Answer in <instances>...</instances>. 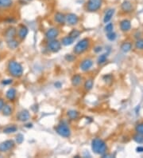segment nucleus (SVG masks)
<instances>
[{
  "label": "nucleus",
  "instance_id": "obj_1",
  "mask_svg": "<svg viewBox=\"0 0 143 158\" xmlns=\"http://www.w3.org/2000/svg\"><path fill=\"white\" fill-rule=\"evenodd\" d=\"M7 68L10 74L14 78H20L23 74V68L22 65L16 61H10Z\"/></svg>",
  "mask_w": 143,
  "mask_h": 158
},
{
  "label": "nucleus",
  "instance_id": "obj_2",
  "mask_svg": "<svg viewBox=\"0 0 143 158\" xmlns=\"http://www.w3.org/2000/svg\"><path fill=\"white\" fill-rule=\"evenodd\" d=\"M92 149L95 153L99 155H103L107 152V147L103 140L100 138H95L92 142Z\"/></svg>",
  "mask_w": 143,
  "mask_h": 158
},
{
  "label": "nucleus",
  "instance_id": "obj_3",
  "mask_svg": "<svg viewBox=\"0 0 143 158\" xmlns=\"http://www.w3.org/2000/svg\"><path fill=\"white\" fill-rule=\"evenodd\" d=\"M89 43L88 38H84L80 40L74 47V53L76 55H80L82 53L85 52L89 47Z\"/></svg>",
  "mask_w": 143,
  "mask_h": 158
},
{
  "label": "nucleus",
  "instance_id": "obj_4",
  "mask_svg": "<svg viewBox=\"0 0 143 158\" xmlns=\"http://www.w3.org/2000/svg\"><path fill=\"white\" fill-rule=\"evenodd\" d=\"M103 0H88L87 2L86 9L89 12H95L99 11L102 6Z\"/></svg>",
  "mask_w": 143,
  "mask_h": 158
},
{
  "label": "nucleus",
  "instance_id": "obj_5",
  "mask_svg": "<svg viewBox=\"0 0 143 158\" xmlns=\"http://www.w3.org/2000/svg\"><path fill=\"white\" fill-rule=\"evenodd\" d=\"M57 133L63 137H69L71 135V130L69 127L65 124H60L55 128Z\"/></svg>",
  "mask_w": 143,
  "mask_h": 158
},
{
  "label": "nucleus",
  "instance_id": "obj_6",
  "mask_svg": "<svg viewBox=\"0 0 143 158\" xmlns=\"http://www.w3.org/2000/svg\"><path fill=\"white\" fill-rule=\"evenodd\" d=\"M14 147V142L12 140H7L0 144V152L5 153Z\"/></svg>",
  "mask_w": 143,
  "mask_h": 158
},
{
  "label": "nucleus",
  "instance_id": "obj_7",
  "mask_svg": "<svg viewBox=\"0 0 143 158\" xmlns=\"http://www.w3.org/2000/svg\"><path fill=\"white\" fill-rule=\"evenodd\" d=\"M48 47H49V50H51L53 53H57L61 48V43L56 39H53V40H50V42L48 44Z\"/></svg>",
  "mask_w": 143,
  "mask_h": 158
},
{
  "label": "nucleus",
  "instance_id": "obj_8",
  "mask_svg": "<svg viewBox=\"0 0 143 158\" xmlns=\"http://www.w3.org/2000/svg\"><path fill=\"white\" fill-rule=\"evenodd\" d=\"M59 35V30L57 28H50L46 33V37L49 40H53Z\"/></svg>",
  "mask_w": 143,
  "mask_h": 158
},
{
  "label": "nucleus",
  "instance_id": "obj_9",
  "mask_svg": "<svg viewBox=\"0 0 143 158\" xmlns=\"http://www.w3.org/2000/svg\"><path fill=\"white\" fill-rule=\"evenodd\" d=\"M65 22H67L68 25H70V26H74V25L78 23L79 18L76 14L71 13V14H68V15H66Z\"/></svg>",
  "mask_w": 143,
  "mask_h": 158
},
{
  "label": "nucleus",
  "instance_id": "obj_10",
  "mask_svg": "<svg viewBox=\"0 0 143 158\" xmlns=\"http://www.w3.org/2000/svg\"><path fill=\"white\" fill-rule=\"evenodd\" d=\"M30 113L28 110H22L21 112H19L18 115H17V119L20 121H22V122H26L27 121L30 119Z\"/></svg>",
  "mask_w": 143,
  "mask_h": 158
},
{
  "label": "nucleus",
  "instance_id": "obj_11",
  "mask_svg": "<svg viewBox=\"0 0 143 158\" xmlns=\"http://www.w3.org/2000/svg\"><path fill=\"white\" fill-rule=\"evenodd\" d=\"M92 65H93V62H92V59L86 58V59L82 61V62L80 63V69L83 71H88L91 69Z\"/></svg>",
  "mask_w": 143,
  "mask_h": 158
},
{
  "label": "nucleus",
  "instance_id": "obj_12",
  "mask_svg": "<svg viewBox=\"0 0 143 158\" xmlns=\"http://www.w3.org/2000/svg\"><path fill=\"white\" fill-rule=\"evenodd\" d=\"M16 29L13 27H9L7 30H6L4 36H5V38H6V40H10V39L14 38V37L16 35Z\"/></svg>",
  "mask_w": 143,
  "mask_h": 158
},
{
  "label": "nucleus",
  "instance_id": "obj_13",
  "mask_svg": "<svg viewBox=\"0 0 143 158\" xmlns=\"http://www.w3.org/2000/svg\"><path fill=\"white\" fill-rule=\"evenodd\" d=\"M121 8L122 11L126 13H129L133 11V6L132 3L129 0H125L124 2H122L121 5Z\"/></svg>",
  "mask_w": 143,
  "mask_h": 158
},
{
  "label": "nucleus",
  "instance_id": "obj_14",
  "mask_svg": "<svg viewBox=\"0 0 143 158\" xmlns=\"http://www.w3.org/2000/svg\"><path fill=\"white\" fill-rule=\"evenodd\" d=\"M16 95H17V91L15 89H14V88H10L7 91H6V98L8 99L9 101H14V99L16 98Z\"/></svg>",
  "mask_w": 143,
  "mask_h": 158
},
{
  "label": "nucleus",
  "instance_id": "obj_15",
  "mask_svg": "<svg viewBox=\"0 0 143 158\" xmlns=\"http://www.w3.org/2000/svg\"><path fill=\"white\" fill-rule=\"evenodd\" d=\"M120 28L122 31H128L130 30L131 28V23H130V20H127V19H124L120 22Z\"/></svg>",
  "mask_w": 143,
  "mask_h": 158
},
{
  "label": "nucleus",
  "instance_id": "obj_16",
  "mask_svg": "<svg viewBox=\"0 0 143 158\" xmlns=\"http://www.w3.org/2000/svg\"><path fill=\"white\" fill-rule=\"evenodd\" d=\"M27 34H28V28H27L26 26H24V25H21V26L19 27L18 29L19 38L24 39V38H26Z\"/></svg>",
  "mask_w": 143,
  "mask_h": 158
},
{
  "label": "nucleus",
  "instance_id": "obj_17",
  "mask_svg": "<svg viewBox=\"0 0 143 158\" xmlns=\"http://www.w3.org/2000/svg\"><path fill=\"white\" fill-rule=\"evenodd\" d=\"M54 19H55V21L59 23V24H64L65 22V20H66V16L63 13H60V12H57L55 14V16H54Z\"/></svg>",
  "mask_w": 143,
  "mask_h": 158
},
{
  "label": "nucleus",
  "instance_id": "obj_18",
  "mask_svg": "<svg viewBox=\"0 0 143 158\" xmlns=\"http://www.w3.org/2000/svg\"><path fill=\"white\" fill-rule=\"evenodd\" d=\"M114 14H115V9H109L107 12H106L104 18H103V22L105 23H108L110 22L113 17Z\"/></svg>",
  "mask_w": 143,
  "mask_h": 158
},
{
  "label": "nucleus",
  "instance_id": "obj_19",
  "mask_svg": "<svg viewBox=\"0 0 143 158\" xmlns=\"http://www.w3.org/2000/svg\"><path fill=\"white\" fill-rule=\"evenodd\" d=\"M18 42L15 40L14 38L13 39H10V40H7V47L11 50H15L18 48Z\"/></svg>",
  "mask_w": 143,
  "mask_h": 158
},
{
  "label": "nucleus",
  "instance_id": "obj_20",
  "mask_svg": "<svg viewBox=\"0 0 143 158\" xmlns=\"http://www.w3.org/2000/svg\"><path fill=\"white\" fill-rule=\"evenodd\" d=\"M13 5L12 0H0V8H9Z\"/></svg>",
  "mask_w": 143,
  "mask_h": 158
},
{
  "label": "nucleus",
  "instance_id": "obj_21",
  "mask_svg": "<svg viewBox=\"0 0 143 158\" xmlns=\"http://www.w3.org/2000/svg\"><path fill=\"white\" fill-rule=\"evenodd\" d=\"M81 81H82V77L80 74H76L72 78V84L74 86H78L81 83Z\"/></svg>",
  "mask_w": 143,
  "mask_h": 158
},
{
  "label": "nucleus",
  "instance_id": "obj_22",
  "mask_svg": "<svg viewBox=\"0 0 143 158\" xmlns=\"http://www.w3.org/2000/svg\"><path fill=\"white\" fill-rule=\"evenodd\" d=\"M2 111H3V114L4 115V116H6V117H7V116H10V115L12 113L13 109H12L11 106H9V105H4Z\"/></svg>",
  "mask_w": 143,
  "mask_h": 158
},
{
  "label": "nucleus",
  "instance_id": "obj_23",
  "mask_svg": "<svg viewBox=\"0 0 143 158\" xmlns=\"http://www.w3.org/2000/svg\"><path fill=\"white\" fill-rule=\"evenodd\" d=\"M73 42H74V39L69 35L66 36L62 39V44L64 46H70L73 43Z\"/></svg>",
  "mask_w": 143,
  "mask_h": 158
},
{
  "label": "nucleus",
  "instance_id": "obj_24",
  "mask_svg": "<svg viewBox=\"0 0 143 158\" xmlns=\"http://www.w3.org/2000/svg\"><path fill=\"white\" fill-rule=\"evenodd\" d=\"M67 115L71 120H75V119L78 118L79 113L77 111H76V110H69V111H68Z\"/></svg>",
  "mask_w": 143,
  "mask_h": 158
},
{
  "label": "nucleus",
  "instance_id": "obj_25",
  "mask_svg": "<svg viewBox=\"0 0 143 158\" xmlns=\"http://www.w3.org/2000/svg\"><path fill=\"white\" fill-rule=\"evenodd\" d=\"M131 49H132V44L130 43V42H124L121 46V50L124 53L129 52Z\"/></svg>",
  "mask_w": 143,
  "mask_h": 158
},
{
  "label": "nucleus",
  "instance_id": "obj_26",
  "mask_svg": "<svg viewBox=\"0 0 143 158\" xmlns=\"http://www.w3.org/2000/svg\"><path fill=\"white\" fill-rule=\"evenodd\" d=\"M17 129H17L16 126H10L6 127V128L3 129V133H5V134H12V133L16 132Z\"/></svg>",
  "mask_w": 143,
  "mask_h": 158
},
{
  "label": "nucleus",
  "instance_id": "obj_27",
  "mask_svg": "<svg viewBox=\"0 0 143 158\" xmlns=\"http://www.w3.org/2000/svg\"><path fill=\"white\" fill-rule=\"evenodd\" d=\"M93 87V80L92 79H88L87 80L85 83H84V88L86 90H91Z\"/></svg>",
  "mask_w": 143,
  "mask_h": 158
},
{
  "label": "nucleus",
  "instance_id": "obj_28",
  "mask_svg": "<svg viewBox=\"0 0 143 158\" xmlns=\"http://www.w3.org/2000/svg\"><path fill=\"white\" fill-rule=\"evenodd\" d=\"M80 32L78 30H73L72 31L70 32V34H69V36L70 37H72V38L75 40V39H76V38H78L79 36H80Z\"/></svg>",
  "mask_w": 143,
  "mask_h": 158
},
{
  "label": "nucleus",
  "instance_id": "obj_29",
  "mask_svg": "<svg viewBox=\"0 0 143 158\" xmlns=\"http://www.w3.org/2000/svg\"><path fill=\"white\" fill-rule=\"evenodd\" d=\"M134 140L138 144H143V135L142 134H136L134 136Z\"/></svg>",
  "mask_w": 143,
  "mask_h": 158
},
{
  "label": "nucleus",
  "instance_id": "obj_30",
  "mask_svg": "<svg viewBox=\"0 0 143 158\" xmlns=\"http://www.w3.org/2000/svg\"><path fill=\"white\" fill-rule=\"evenodd\" d=\"M107 55L103 54V55H100V57L98 58V63L99 64H103L107 61Z\"/></svg>",
  "mask_w": 143,
  "mask_h": 158
},
{
  "label": "nucleus",
  "instance_id": "obj_31",
  "mask_svg": "<svg viewBox=\"0 0 143 158\" xmlns=\"http://www.w3.org/2000/svg\"><path fill=\"white\" fill-rule=\"evenodd\" d=\"M107 38L110 41H114V40H115V38H116V34H115V33H114L113 31L107 33Z\"/></svg>",
  "mask_w": 143,
  "mask_h": 158
},
{
  "label": "nucleus",
  "instance_id": "obj_32",
  "mask_svg": "<svg viewBox=\"0 0 143 158\" xmlns=\"http://www.w3.org/2000/svg\"><path fill=\"white\" fill-rule=\"evenodd\" d=\"M136 132L139 134H142L143 135V123H141V124H138V126H136Z\"/></svg>",
  "mask_w": 143,
  "mask_h": 158
},
{
  "label": "nucleus",
  "instance_id": "obj_33",
  "mask_svg": "<svg viewBox=\"0 0 143 158\" xmlns=\"http://www.w3.org/2000/svg\"><path fill=\"white\" fill-rule=\"evenodd\" d=\"M135 47H136L137 49L143 50V39H139V40H138V41L136 42Z\"/></svg>",
  "mask_w": 143,
  "mask_h": 158
},
{
  "label": "nucleus",
  "instance_id": "obj_34",
  "mask_svg": "<svg viewBox=\"0 0 143 158\" xmlns=\"http://www.w3.org/2000/svg\"><path fill=\"white\" fill-rule=\"evenodd\" d=\"M24 141V136L21 134H18L16 136V141L18 144H22V142Z\"/></svg>",
  "mask_w": 143,
  "mask_h": 158
},
{
  "label": "nucleus",
  "instance_id": "obj_35",
  "mask_svg": "<svg viewBox=\"0 0 143 158\" xmlns=\"http://www.w3.org/2000/svg\"><path fill=\"white\" fill-rule=\"evenodd\" d=\"M113 29H114V26L112 23H108V24H107V26L105 27V31L107 33L113 31Z\"/></svg>",
  "mask_w": 143,
  "mask_h": 158
},
{
  "label": "nucleus",
  "instance_id": "obj_36",
  "mask_svg": "<svg viewBox=\"0 0 143 158\" xmlns=\"http://www.w3.org/2000/svg\"><path fill=\"white\" fill-rule=\"evenodd\" d=\"M65 59L67 61H68V62H72V61L74 59V57L73 56H72L71 55H68L65 56Z\"/></svg>",
  "mask_w": 143,
  "mask_h": 158
},
{
  "label": "nucleus",
  "instance_id": "obj_37",
  "mask_svg": "<svg viewBox=\"0 0 143 158\" xmlns=\"http://www.w3.org/2000/svg\"><path fill=\"white\" fill-rule=\"evenodd\" d=\"M4 105H5V102H4V101H3V98H0V111L3 109Z\"/></svg>",
  "mask_w": 143,
  "mask_h": 158
},
{
  "label": "nucleus",
  "instance_id": "obj_38",
  "mask_svg": "<svg viewBox=\"0 0 143 158\" xmlns=\"http://www.w3.org/2000/svg\"><path fill=\"white\" fill-rule=\"evenodd\" d=\"M11 82H12V80H11V79H7V80H3V85H9V84H11Z\"/></svg>",
  "mask_w": 143,
  "mask_h": 158
},
{
  "label": "nucleus",
  "instance_id": "obj_39",
  "mask_svg": "<svg viewBox=\"0 0 143 158\" xmlns=\"http://www.w3.org/2000/svg\"><path fill=\"white\" fill-rule=\"evenodd\" d=\"M136 150H137V152H138V153H142L143 147L142 146H138V147L136 149Z\"/></svg>",
  "mask_w": 143,
  "mask_h": 158
},
{
  "label": "nucleus",
  "instance_id": "obj_40",
  "mask_svg": "<svg viewBox=\"0 0 143 158\" xmlns=\"http://www.w3.org/2000/svg\"><path fill=\"white\" fill-rule=\"evenodd\" d=\"M101 50H102V48H101L100 47H96V48L95 49V52H96V53H98V52H100Z\"/></svg>",
  "mask_w": 143,
  "mask_h": 158
},
{
  "label": "nucleus",
  "instance_id": "obj_41",
  "mask_svg": "<svg viewBox=\"0 0 143 158\" xmlns=\"http://www.w3.org/2000/svg\"><path fill=\"white\" fill-rule=\"evenodd\" d=\"M55 86H56L57 88L61 87V84H60V82H57V83H55Z\"/></svg>",
  "mask_w": 143,
  "mask_h": 158
},
{
  "label": "nucleus",
  "instance_id": "obj_42",
  "mask_svg": "<svg viewBox=\"0 0 143 158\" xmlns=\"http://www.w3.org/2000/svg\"><path fill=\"white\" fill-rule=\"evenodd\" d=\"M26 127H32V124H28L26 126Z\"/></svg>",
  "mask_w": 143,
  "mask_h": 158
},
{
  "label": "nucleus",
  "instance_id": "obj_43",
  "mask_svg": "<svg viewBox=\"0 0 143 158\" xmlns=\"http://www.w3.org/2000/svg\"><path fill=\"white\" fill-rule=\"evenodd\" d=\"M29 1H31V0H29Z\"/></svg>",
  "mask_w": 143,
  "mask_h": 158
}]
</instances>
